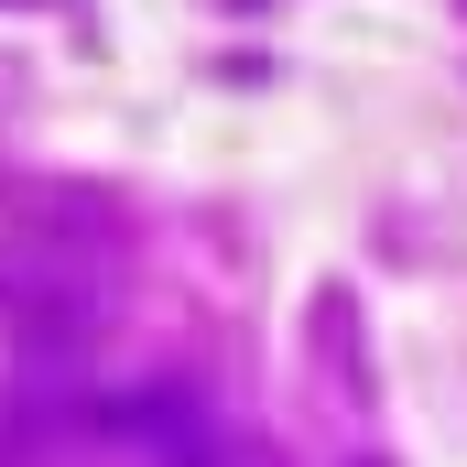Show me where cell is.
Masks as SVG:
<instances>
[{
  "mask_svg": "<svg viewBox=\"0 0 467 467\" xmlns=\"http://www.w3.org/2000/svg\"><path fill=\"white\" fill-rule=\"evenodd\" d=\"M196 467H272V457H261V446H239V435H207V457H196Z\"/></svg>",
  "mask_w": 467,
  "mask_h": 467,
  "instance_id": "1",
  "label": "cell"
},
{
  "mask_svg": "<svg viewBox=\"0 0 467 467\" xmlns=\"http://www.w3.org/2000/svg\"><path fill=\"white\" fill-rule=\"evenodd\" d=\"M0 11H44V0H0Z\"/></svg>",
  "mask_w": 467,
  "mask_h": 467,
  "instance_id": "2",
  "label": "cell"
}]
</instances>
